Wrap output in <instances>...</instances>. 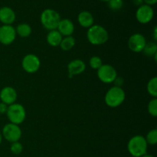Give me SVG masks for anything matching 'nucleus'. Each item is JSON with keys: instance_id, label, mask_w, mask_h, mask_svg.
Segmentation results:
<instances>
[{"instance_id": "nucleus-25", "label": "nucleus", "mask_w": 157, "mask_h": 157, "mask_svg": "<svg viewBox=\"0 0 157 157\" xmlns=\"http://www.w3.org/2000/svg\"><path fill=\"white\" fill-rule=\"evenodd\" d=\"M107 4L112 11H119L124 6V0H110L107 2Z\"/></svg>"}, {"instance_id": "nucleus-28", "label": "nucleus", "mask_w": 157, "mask_h": 157, "mask_svg": "<svg viewBox=\"0 0 157 157\" xmlns=\"http://www.w3.org/2000/svg\"><path fill=\"white\" fill-rule=\"evenodd\" d=\"M113 83H114L115 84L114 86L121 87V86L124 84V79H123L122 78H118V77H117V78L115 79V81H113Z\"/></svg>"}, {"instance_id": "nucleus-26", "label": "nucleus", "mask_w": 157, "mask_h": 157, "mask_svg": "<svg viewBox=\"0 0 157 157\" xmlns=\"http://www.w3.org/2000/svg\"><path fill=\"white\" fill-rule=\"evenodd\" d=\"M10 150L13 154L19 155L23 151V146L19 141L12 143L10 147Z\"/></svg>"}, {"instance_id": "nucleus-7", "label": "nucleus", "mask_w": 157, "mask_h": 157, "mask_svg": "<svg viewBox=\"0 0 157 157\" xmlns=\"http://www.w3.org/2000/svg\"><path fill=\"white\" fill-rule=\"evenodd\" d=\"M98 77L101 81L104 84L113 83L117 77L116 69L110 64H103L98 70Z\"/></svg>"}, {"instance_id": "nucleus-14", "label": "nucleus", "mask_w": 157, "mask_h": 157, "mask_svg": "<svg viewBox=\"0 0 157 157\" xmlns=\"http://www.w3.org/2000/svg\"><path fill=\"white\" fill-rule=\"evenodd\" d=\"M86 64L82 60L75 59L71 61L67 65L69 78H73L75 75H81L85 71Z\"/></svg>"}, {"instance_id": "nucleus-31", "label": "nucleus", "mask_w": 157, "mask_h": 157, "mask_svg": "<svg viewBox=\"0 0 157 157\" xmlns=\"http://www.w3.org/2000/svg\"><path fill=\"white\" fill-rule=\"evenodd\" d=\"M156 32H157V28L156 26L154 28V38H155V41H156L157 38H156Z\"/></svg>"}, {"instance_id": "nucleus-34", "label": "nucleus", "mask_w": 157, "mask_h": 157, "mask_svg": "<svg viewBox=\"0 0 157 157\" xmlns=\"http://www.w3.org/2000/svg\"><path fill=\"white\" fill-rule=\"evenodd\" d=\"M99 1H102V2H108V1H110V0H99Z\"/></svg>"}, {"instance_id": "nucleus-9", "label": "nucleus", "mask_w": 157, "mask_h": 157, "mask_svg": "<svg viewBox=\"0 0 157 157\" xmlns=\"http://www.w3.org/2000/svg\"><path fill=\"white\" fill-rule=\"evenodd\" d=\"M154 17V10L153 7L144 4L137 8L136 11V18L138 22L145 25L150 22Z\"/></svg>"}, {"instance_id": "nucleus-19", "label": "nucleus", "mask_w": 157, "mask_h": 157, "mask_svg": "<svg viewBox=\"0 0 157 157\" xmlns=\"http://www.w3.org/2000/svg\"><path fill=\"white\" fill-rule=\"evenodd\" d=\"M75 42H76L75 38L72 35L71 36H66L62 38L59 46L63 51L67 52V51L71 50L75 47Z\"/></svg>"}, {"instance_id": "nucleus-21", "label": "nucleus", "mask_w": 157, "mask_h": 157, "mask_svg": "<svg viewBox=\"0 0 157 157\" xmlns=\"http://www.w3.org/2000/svg\"><path fill=\"white\" fill-rule=\"evenodd\" d=\"M143 52L146 56H155L157 54V44L156 42H147Z\"/></svg>"}, {"instance_id": "nucleus-32", "label": "nucleus", "mask_w": 157, "mask_h": 157, "mask_svg": "<svg viewBox=\"0 0 157 157\" xmlns=\"http://www.w3.org/2000/svg\"><path fill=\"white\" fill-rule=\"evenodd\" d=\"M141 157H154L153 156H152V155H150V154H145V155H144V156H142Z\"/></svg>"}, {"instance_id": "nucleus-13", "label": "nucleus", "mask_w": 157, "mask_h": 157, "mask_svg": "<svg viewBox=\"0 0 157 157\" xmlns=\"http://www.w3.org/2000/svg\"><path fill=\"white\" fill-rule=\"evenodd\" d=\"M16 19V14L12 8L3 6L0 8V21L3 25H12Z\"/></svg>"}, {"instance_id": "nucleus-22", "label": "nucleus", "mask_w": 157, "mask_h": 157, "mask_svg": "<svg viewBox=\"0 0 157 157\" xmlns=\"http://www.w3.org/2000/svg\"><path fill=\"white\" fill-rule=\"evenodd\" d=\"M147 144L150 145H156L157 144V130L153 129L150 130L145 137Z\"/></svg>"}, {"instance_id": "nucleus-8", "label": "nucleus", "mask_w": 157, "mask_h": 157, "mask_svg": "<svg viewBox=\"0 0 157 157\" xmlns=\"http://www.w3.org/2000/svg\"><path fill=\"white\" fill-rule=\"evenodd\" d=\"M21 66L25 72L34 74L39 70L41 67V61L35 54H28L23 58Z\"/></svg>"}, {"instance_id": "nucleus-5", "label": "nucleus", "mask_w": 157, "mask_h": 157, "mask_svg": "<svg viewBox=\"0 0 157 157\" xmlns=\"http://www.w3.org/2000/svg\"><path fill=\"white\" fill-rule=\"evenodd\" d=\"M6 115L10 123L19 125L25 120L26 110L21 104L15 103L8 107Z\"/></svg>"}, {"instance_id": "nucleus-23", "label": "nucleus", "mask_w": 157, "mask_h": 157, "mask_svg": "<svg viewBox=\"0 0 157 157\" xmlns=\"http://www.w3.org/2000/svg\"><path fill=\"white\" fill-rule=\"evenodd\" d=\"M89 64L92 69L98 71L103 65L102 59L98 56H92L89 60Z\"/></svg>"}, {"instance_id": "nucleus-27", "label": "nucleus", "mask_w": 157, "mask_h": 157, "mask_svg": "<svg viewBox=\"0 0 157 157\" xmlns=\"http://www.w3.org/2000/svg\"><path fill=\"white\" fill-rule=\"evenodd\" d=\"M9 106L2 102H0V114H4L7 112V109Z\"/></svg>"}, {"instance_id": "nucleus-1", "label": "nucleus", "mask_w": 157, "mask_h": 157, "mask_svg": "<svg viewBox=\"0 0 157 157\" xmlns=\"http://www.w3.org/2000/svg\"><path fill=\"white\" fill-rule=\"evenodd\" d=\"M87 38L94 45H101L108 41L109 34L107 29L100 25H94L87 29Z\"/></svg>"}, {"instance_id": "nucleus-4", "label": "nucleus", "mask_w": 157, "mask_h": 157, "mask_svg": "<svg viewBox=\"0 0 157 157\" xmlns=\"http://www.w3.org/2000/svg\"><path fill=\"white\" fill-rule=\"evenodd\" d=\"M61 15L52 9H46L41 12L40 20L43 27L48 31L55 30L61 21Z\"/></svg>"}, {"instance_id": "nucleus-30", "label": "nucleus", "mask_w": 157, "mask_h": 157, "mask_svg": "<svg viewBox=\"0 0 157 157\" xmlns=\"http://www.w3.org/2000/svg\"><path fill=\"white\" fill-rule=\"evenodd\" d=\"M144 4L148 5V6H154V5L156 4L157 0H144Z\"/></svg>"}, {"instance_id": "nucleus-18", "label": "nucleus", "mask_w": 157, "mask_h": 157, "mask_svg": "<svg viewBox=\"0 0 157 157\" xmlns=\"http://www.w3.org/2000/svg\"><path fill=\"white\" fill-rule=\"evenodd\" d=\"M32 27L27 23H20L15 29L16 35L21 38H28L32 34Z\"/></svg>"}, {"instance_id": "nucleus-17", "label": "nucleus", "mask_w": 157, "mask_h": 157, "mask_svg": "<svg viewBox=\"0 0 157 157\" xmlns=\"http://www.w3.org/2000/svg\"><path fill=\"white\" fill-rule=\"evenodd\" d=\"M62 38L63 36L60 34V32L57 29L49 31L47 36H46V40H47L48 44L49 45L52 46V47H58V46H59Z\"/></svg>"}, {"instance_id": "nucleus-11", "label": "nucleus", "mask_w": 157, "mask_h": 157, "mask_svg": "<svg viewBox=\"0 0 157 157\" xmlns=\"http://www.w3.org/2000/svg\"><path fill=\"white\" fill-rule=\"evenodd\" d=\"M147 44V40L144 35L135 33L130 37L128 40V47L130 51L136 53L142 52Z\"/></svg>"}, {"instance_id": "nucleus-15", "label": "nucleus", "mask_w": 157, "mask_h": 157, "mask_svg": "<svg viewBox=\"0 0 157 157\" xmlns=\"http://www.w3.org/2000/svg\"><path fill=\"white\" fill-rule=\"evenodd\" d=\"M57 30L62 36H71L75 32V25L69 18H63L60 21Z\"/></svg>"}, {"instance_id": "nucleus-29", "label": "nucleus", "mask_w": 157, "mask_h": 157, "mask_svg": "<svg viewBox=\"0 0 157 157\" xmlns=\"http://www.w3.org/2000/svg\"><path fill=\"white\" fill-rule=\"evenodd\" d=\"M132 2H133V4L135 6H136L137 8L144 4V0H132Z\"/></svg>"}, {"instance_id": "nucleus-24", "label": "nucleus", "mask_w": 157, "mask_h": 157, "mask_svg": "<svg viewBox=\"0 0 157 157\" xmlns=\"http://www.w3.org/2000/svg\"><path fill=\"white\" fill-rule=\"evenodd\" d=\"M148 113L153 117H157V99L156 98H153L151 101L149 102L148 107H147Z\"/></svg>"}, {"instance_id": "nucleus-3", "label": "nucleus", "mask_w": 157, "mask_h": 157, "mask_svg": "<svg viewBox=\"0 0 157 157\" xmlns=\"http://www.w3.org/2000/svg\"><path fill=\"white\" fill-rule=\"evenodd\" d=\"M126 98L125 91L122 87L113 86L107 91L104 98L105 104L108 107L115 108L121 106Z\"/></svg>"}, {"instance_id": "nucleus-2", "label": "nucleus", "mask_w": 157, "mask_h": 157, "mask_svg": "<svg viewBox=\"0 0 157 157\" xmlns=\"http://www.w3.org/2000/svg\"><path fill=\"white\" fill-rule=\"evenodd\" d=\"M148 144L145 137L141 135H136L130 138L127 144L129 153L133 157H141L147 153Z\"/></svg>"}, {"instance_id": "nucleus-20", "label": "nucleus", "mask_w": 157, "mask_h": 157, "mask_svg": "<svg viewBox=\"0 0 157 157\" xmlns=\"http://www.w3.org/2000/svg\"><path fill=\"white\" fill-rule=\"evenodd\" d=\"M147 92L153 98L157 97V78L153 77L147 83Z\"/></svg>"}, {"instance_id": "nucleus-10", "label": "nucleus", "mask_w": 157, "mask_h": 157, "mask_svg": "<svg viewBox=\"0 0 157 157\" xmlns=\"http://www.w3.org/2000/svg\"><path fill=\"white\" fill-rule=\"evenodd\" d=\"M15 29L12 25H2L0 27V43L4 45H9L16 38Z\"/></svg>"}, {"instance_id": "nucleus-33", "label": "nucleus", "mask_w": 157, "mask_h": 157, "mask_svg": "<svg viewBox=\"0 0 157 157\" xmlns=\"http://www.w3.org/2000/svg\"><path fill=\"white\" fill-rule=\"evenodd\" d=\"M2 133L0 132V145H1L2 142Z\"/></svg>"}, {"instance_id": "nucleus-12", "label": "nucleus", "mask_w": 157, "mask_h": 157, "mask_svg": "<svg viewBox=\"0 0 157 157\" xmlns=\"http://www.w3.org/2000/svg\"><path fill=\"white\" fill-rule=\"evenodd\" d=\"M17 98H18V94L16 90L12 87L7 86L3 87L0 91L1 102L4 103L8 106L15 104L16 102Z\"/></svg>"}, {"instance_id": "nucleus-6", "label": "nucleus", "mask_w": 157, "mask_h": 157, "mask_svg": "<svg viewBox=\"0 0 157 157\" xmlns=\"http://www.w3.org/2000/svg\"><path fill=\"white\" fill-rule=\"evenodd\" d=\"M2 135V137H4V139L8 142L14 143L19 141L22 135V132L19 127V125L9 123L3 127Z\"/></svg>"}, {"instance_id": "nucleus-16", "label": "nucleus", "mask_w": 157, "mask_h": 157, "mask_svg": "<svg viewBox=\"0 0 157 157\" xmlns=\"http://www.w3.org/2000/svg\"><path fill=\"white\" fill-rule=\"evenodd\" d=\"M78 21L80 25L85 29H89L94 25L93 15L88 11H82L78 15Z\"/></svg>"}]
</instances>
